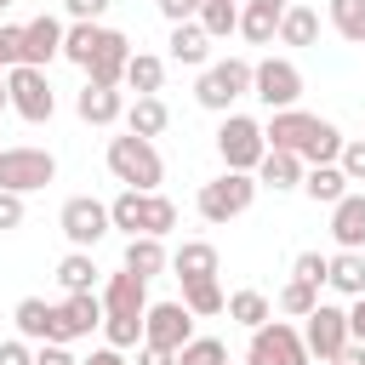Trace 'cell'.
I'll return each instance as SVG.
<instances>
[{"label":"cell","mask_w":365,"mask_h":365,"mask_svg":"<svg viewBox=\"0 0 365 365\" xmlns=\"http://www.w3.org/2000/svg\"><path fill=\"white\" fill-rule=\"evenodd\" d=\"M302 171H308L302 154H291V148H268L262 165H257V182L274 188V194H291V188H302Z\"/></svg>","instance_id":"ac0fdd59"},{"label":"cell","mask_w":365,"mask_h":365,"mask_svg":"<svg viewBox=\"0 0 365 365\" xmlns=\"http://www.w3.org/2000/svg\"><path fill=\"white\" fill-rule=\"evenodd\" d=\"M336 165L348 171V182H365V137H354V143H342V154H336Z\"/></svg>","instance_id":"ee69618b"},{"label":"cell","mask_w":365,"mask_h":365,"mask_svg":"<svg viewBox=\"0 0 365 365\" xmlns=\"http://www.w3.org/2000/svg\"><path fill=\"white\" fill-rule=\"evenodd\" d=\"M348 336L365 342V297H354V308H348Z\"/></svg>","instance_id":"f5cc1de1"},{"label":"cell","mask_w":365,"mask_h":365,"mask_svg":"<svg viewBox=\"0 0 365 365\" xmlns=\"http://www.w3.org/2000/svg\"><path fill=\"white\" fill-rule=\"evenodd\" d=\"M291 11V0H245L240 6V34L251 40V46H268L274 34H279V17Z\"/></svg>","instance_id":"d6986e66"},{"label":"cell","mask_w":365,"mask_h":365,"mask_svg":"<svg viewBox=\"0 0 365 365\" xmlns=\"http://www.w3.org/2000/svg\"><path fill=\"white\" fill-rule=\"evenodd\" d=\"M108 217H114V228L131 240V234H143V188H120L114 200H108Z\"/></svg>","instance_id":"d590c367"},{"label":"cell","mask_w":365,"mask_h":365,"mask_svg":"<svg viewBox=\"0 0 365 365\" xmlns=\"http://www.w3.org/2000/svg\"><path fill=\"white\" fill-rule=\"evenodd\" d=\"M11 108V91H6V74H0V114Z\"/></svg>","instance_id":"11a10c76"},{"label":"cell","mask_w":365,"mask_h":365,"mask_svg":"<svg viewBox=\"0 0 365 365\" xmlns=\"http://www.w3.org/2000/svg\"><path fill=\"white\" fill-rule=\"evenodd\" d=\"M23 63V23H0V74Z\"/></svg>","instance_id":"b9f144b4"},{"label":"cell","mask_w":365,"mask_h":365,"mask_svg":"<svg viewBox=\"0 0 365 365\" xmlns=\"http://www.w3.org/2000/svg\"><path fill=\"white\" fill-rule=\"evenodd\" d=\"M302 342H308V354L325 365L331 354H342L354 336H348V308H336V302H319L314 314H308V325H302Z\"/></svg>","instance_id":"8fae6325"},{"label":"cell","mask_w":365,"mask_h":365,"mask_svg":"<svg viewBox=\"0 0 365 365\" xmlns=\"http://www.w3.org/2000/svg\"><path fill=\"white\" fill-rule=\"evenodd\" d=\"M103 325V297L97 291H68L57 308H51V336L46 342H80Z\"/></svg>","instance_id":"30bf717a"},{"label":"cell","mask_w":365,"mask_h":365,"mask_svg":"<svg viewBox=\"0 0 365 365\" xmlns=\"http://www.w3.org/2000/svg\"><path fill=\"white\" fill-rule=\"evenodd\" d=\"M182 302L194 319H211V314H228V291L217 279H182Z\"/></svg>","instance_id":"f1b7e54d"},{"label":"cell","mask_w":365,"mask_h":365,"mask_svg":"<svg viewBox=\"0 0 365 365\" xmlns=\"http://www.w3.org/2000/svg\"><path fill=\"white\" fill-rule=\"evenodd\" d=\"M228 319L245 325V331H257V325L274 319V302H268L262 291H251V285H245V291H228Z\"/></svg>","instance_id":"4dcf8cb0"},{"label":"cell","mask_w":365,"mask_h":365,"mask_svg":"<svg viewBox=\"0 0 365 365\" xmlns=\"http://www.w3.org/2000/svg\"><path fill=\"white\" fill-rule=\"evenodd\" d=\"M57 285H63V297L68 291H97V262H91V251H68L63 262H57Z\"/></svg>","instance_id":"d6a6232c"},{"label":"cell","mask_w":365,"mask_h":365,"mask_svg":"<svg viewBox=\"0 0 365 365\" xmlns=\"http://www.w3.org/2000/svg\"><path fill=\"white\" fill-rule=\"evenodd\" d=\"M342 143H348V137H342L331 120H319V131H314V143L302 148V160H308V165H331V160L342 154Z\"/></svg>","instance_id":"f35d334b"},{"label":"cell","mask_w":365,"mask_h":365,"mask_svg":"<svg viewBox=\"0 0 365 365\" xmlns=\"http://www.w3.org/2000/svg\"><path fill=\"white\" fill-rule=\"evenodd\" d=\"M302 194L314 200V205H336L342 194H348V171L331 160V165H308L302 171Z\"/></svg>","instance_id":"cb8c5ba5"},{"label":"cell","mask_w":365,"mask_h":365,"mask_svg":"<svg viewBox=\"0 0 365 365\" xmlns=\"http://www.w3.org/2000/svg\"><path fill=\"white\" fill-rule=\"evenodd\" d=\"M314 131H319V114H308V108H274L262 125L268 148H291V154H302L314 143Z\"/></svg>","instance_id":"5bb4252c"},{"label":"cell","mask_w":365,"mask_h":365,"mask_svg":"<svg viewBox=\"0 0 365 365\" xmlns=\"http://www.w3.org/2000/svg\"><path fill=\"white\" fill-rule=\"evenodd\" d=\"M251 97L274 114V108H297V97H302V68L291 63V57H262L257 68H251Z\"/></svg>","instance_id":"ba28073f"},{"label":"cell","mask_w":365,"mask_h":365,"mask_svg":"<svg viewBox=\"0 0 365 365\" xmlns=\"http://www.w3.org/2000/svg\"><path fill=\"white\" fill-rule=\"evenodd\" d=\"M63 34H68V23H57L51 11H40V17H29V23H23V63H34V68H46L51 57H63Z\"/></svg>","instance_id":"9a60e30c"},{"label":"cell","mask_w":365,"mask_h":365,"mask_svg":"<svg viewBox=\"0 0 365 365\" xmlns=\"http://www.w3.org/2000/svg\"><path fill=\"white\" fill-rule=\"evenodd\" d=\"M171 63H182V68H205L211 63V34L200 29V17H188V23H171Z\"/></svg>","instance_id":"ffe728a7"},{"label":"cell","mask_w":365,"mask_h":365,"mask_svg":"<svg viewBox=\"0 0 365 365\" xmlns=\"http://www.w3.org/2000/svg\"><path fill=\"white\" fill-rule=\"evenodd\" d=\"M143 314H148V279L131 274V268L108 274V285H103V319H143Z\"/></svg>","instance_id":"4fadbf2b"},{"label":"cell","mask_w":365,"mask_h":365,"mask_svg":"<svg viewBox=\"0 0 365 365\" xmlns=\"http://www.w3.org/2000/svg\"><path fill=\"white\" fill-rule=\"evenodd\" d=\"M314 308H319V285H308V279H297V274H291V279L279 285V297H274V314H285V319H308Z\"/></svg>","instance_id":"f546056e"},{"label":"cell","mask_w":365,"mask_h":365,"mask_svg":"<svg viewBox=\"0 0 365 365\" xmlns=\"http://www.w3.org/2000/svg\"><path fill=\"white\" fill-rule=\"evenodd\" d=\"M46 182H57V154H51V148H34V143L0 148V188L34 194V188H46Z\"/></svg>","instance_id":"277c9868"},{"label":"cell","mask_w":365,"mask_h":365,"mask_svg":"<svg viewBox=\"0 0 365 365\" xmlns=\"http://www.w3.org/2000/svg\"><path fill=\"white\" fill-rule=\"evenodd\" d=\"M23 194H11V188H0V234H11V228H23Z\"/></svg>","instance_id":"f6af8a7d"},{"label":"cell","mask_w":365,"mask_h":365,"mask_svg":"<svg viewBox=\"0 0 365 365\" xmlns=\"http://www.w3.org/2000/svg\"><path fill=\"white\" fill-rule=\"evenodd\" d=\"M125 86H131L137 97H160V86H165V57H154V51H131V63H125Z\"/></svg>","instance_id":"484cf974"},{"label":"cell","mask_w":365,"mask_h":365,"mask_svg":"<svg viewBox=\"0 0 365 365\" xmlns=\"http://www.w3.org/2000/svg\"><path fill=\"white\" fill-rule=\"evenodd\" d=\"M171 228H177V205H171L160 188H154V194H143V234H160V240H165Z\"/></svg>","instance_id":"74e56055"},{"label":"cell","mask_w":365,"mask_h":365,"mask_svg":"<svg viewBox=\"0 0 365 365\" xmlns=\"http://www.w3.org/2000/svg\"><path fill=\"white\" fill-rule=\"evenodd\" d=\"M125 63H131V40H125L120 29H108V46L91 57L86 80H91V86H125Z\"/></svg>","instance_id":"44dd1931"},{"label":"cell","mask_w":365,"mask_h":365,"mask_svg":"<svg viewBox=\"0 0 365 365\" xmlns=\"http://www.w3.org/2000/svg\"><path fill=\"white\" fill-rule=\"evenodd\" d=\"M194 336V314H188V302L177 297V302H148V314H143V342H160V348H182Z\"/></svg>","instance_id":"7c38bea8"},{"label":"cell","mask_w":365,"mask_h":365,"mask_svg":"<svg viewBox=\"0 0 365 365\" xmlns=\"http://www.w3.org/2000/svg\"><path fill=\"white\" fill-rule=\"evenodd\" d=\"M331 29L354 46H365V0H331Z\"/></svg>","instance_id":"8d00e7d4"},{"label":"cell","mask_w":365,"mask_h":365,"mask_svg":"<svg viewBox=\"0 0 365 365\" xmlns=\"http://www.w3.org/2000/svg\"><path fill=\"white\" fill-rule=\"evenodd\" d=\"M137 365H177V354L160 348V342H143V348H137Z\"/></svg>","instance_id":"f907efd6"},{"label":"cell","mask_w":365,"mask_h":365,"mask_svg":"<svg viewBox=\"0 0 365 365\" xmlns=\"http://www.w3.org/2000/svg\"><path fill=\"white\" fill-rule=\"evenodd\" d=\"M331 240H336V251H365V194L348 188L331 205Z\"/></svg>","instance_id":"2e32d148"},{"label":"cell","mask_w":365,"mask_h":365,"mask_svg":"<svg viewBox=\"0 0 365 365\" xmlns=\"http://www.w3.org/2000/svg\"><path fill=\"white\" fill-rule=\"evenodd\" d=\"M308 342L291 319H268L251 331V348H245V365H308Z\"/></svg>","instance_id":"8992f818"},{"label":"cell","mask_w":365,"mask_h":365,"mask_svg":"<svg viewBox=\"0 0 365 365\" xmlns=\"http://www.w3.org/2000/svg\"><path fill=\"white\" fill-rule=\"evenodd\" d=\"M160 17L165 23H188V17H200V0H160Z\"/></svg>","instance_id":"681fc988"},{"label":"cell","mask_w":365,"mask_h":365,"mask_svg":"<svg viewBox=\"0 0 365 365\" xmlns=\"http://www.w3.org/2000/svg\"><path fill=\"white\" fill-rule=\"evenodd\" d=\"M120 268H131V274L154 279V274H165V268H171V251H165V240H160V234H131V240H125V262H120Z\"/></svg>","instance_id":"7402d4cb"},{"label":"cell","mask_w":365,"mask_h":365,"mask_svg":"<svg viewBox=\"0 0 365 365\" xmlns=\"http://www.w3.org/2000/svg\"><path fill=\"white\" fill-rule=\"evenodd\" d=\"M0 365H34V348H29V336H11V342H0Z\"/></svg>","instance_id":"7dc6e473"},{"label":"cell","mask_w":365,"mask_h":365,"mask_svg":"<svg viewBox=\"0 0 365 365\" xmlns=\"http://www.w3.org/2000/svg\"><path fill=\"white\" fill-rule=\"evenodd\" d=\"M80 365H125V348L103 342V348H91V359H80Z\"/></svg>","instance_id":"816d5d0a"},{"label":"cell","mask_w":365,"mask_h":365,"mask_svg":"<svg viewBox=\"0 0 365 365\" xmlns=\"http://www.w3.org/2000/svg\"><path fill=\"white\" fill-rule=\"evenodd\" d=\"M63 6H68V17H74V23H97L114 0H63Z\"/></svg>","instance_id":"c3c4849f"},{"label":"cell","mask_w":365,"mask_h":365,"mask_svg":"<svg viewBox=\"0 0 365 365\" xmlns=\"http://www.w3.org/2000/svg\"><path fill=\"white\" fill-rule=\"evenodd\" d=\"M34 365H80V359L68 354V342H40L34 348Z\"/></svg>","instance_id":"bcb514c9"},{"label":"cell","mask_w":365,"mask_h":365,"mask_svg":"<svg viewBox=\"0 0 365 365\" xmlns=\"http://www.w3.org/2000/svg\"><path fill=\"white\" fill-rule=\"evenodd\" d=\"M6 6H11V0H0V11H6Z\"/></svg>","instance_id":"9f6ffc18"},{"label":"cell","mask_w":365,"mask_h":365,"mask_svg":"<svg viewBox=\"0 0 365 365\" xmlns=\"http://www.w3.org/2000/svg\"><path fill=\"white\" fill-rule=\"evenodd\" d=\"M325 365H365V342H348L342 354H331Z\"/></svg>","instance_id":"db71d44e"},{"label":"cell","mask_w":365,"mask_h":365,"mask_svg":"<svg viewBox=\"0 0 365 365\" xmlns=\"http://www.w3.org/2000/svg\"><path fill=\"white\" fill-rule=\"evenodd\" d=\"M103 336L114 348H137L143 342V319H103Z\"/></svg>","instance_id":"7bdbcfd3"},{"label":"cell","mask_w":365,"mask_h":365,"mask_svg":"<svg viewBox=\"0 0 365 365\" xmlns=\"http://www.w3.org/2000/svg\"><path fill=\"white\" fill-rule=\"evenodd\" d=\"M57 228L68 234V245H80V251H91L108 228H114V217H108V205L103 200H91V194H74V200H63V211H57Z\"/></svg>","instance_id":"9c48e42d"},{"label":"cell","mask_w":365,"mask_h":365,"mask_svg":"<svg viewBox=\"0 0 365 365\" xmlns=\"http://www.w3.org/2000/svg\"><path fill=\"white\" fill-rule=\"evenodd\" d=\"M74 108H80V120L86 125H114V120H125V97H120V86H80V97H74Z\"/></svg>","instance_id":"e0dca14e"},{"label":"cell","mask_w":365,"mask_h":365,"mask_svg":"<svg viewBox=\"0 0 365 365\" xmlns=\"http://www.w3.org/2000/svg\"><path fill=\"white\" fill-rule=\"evenodd\" d=\"M217 154H222V171H257L262 154H268V137H262V125L251 114H222Z\"/></svg>","instance_id":"5b68a950"},{"label":"cell","mask_w":365,"mask_h":365,"mask_svg":"<svg viewBox=\"0 0 365 365\" xmlns=\"http://www.w3.org/2000/svg\"><path fill=\"white\" fill-rule=\"evenodd\" d=\"M291 274H297V279H308V285H325V274H331V257H319V251H297Z\"/></svg>","instance_id":"60d3db41"},{"label":"cell","mask_w":365,"mask_h":365,"mask_svg":"<svg viewBox=\"0 0 365 365\" xmlns=\"http://www.w3.org/2000/svg\"><path fill=\"white\" fill-rule=\"evenodd\" d=\"M200 29H205L211 40L240 34V6H234V0H200Z\"/></svg>","instance_id":"e575fe53"},{"label":"cell","mask_w":365,"mask_h":365,"mask_svg":"<svg viewBox=\"0 0 365 365\" xmlns=\"http://www.w3.org/2000/svg\"><path fill=\"white\" fill-rule=\"evenodd\" d=\"M319 40V11L314 6H291L279 17V46H314Z\"/></svg>","instance_id":"836d02e7"},{"label":"cell","mask_w":365,"mask_h":365,"mask_svg":"<svg viewBox=\"0 0 365 365\" xmlns=\"http://www.w3.org/2000/svg\"><path fill=\"white\" fill-rule=\"evenodd\" d=\"M171 268H177V279H217V245L211 240H182L171 251Z\"/></svg>","instance_id":"603a6c76"},{"label":"cell","mask_w":365,"mask_h":365,"mask_svg":"<svg viewBox=\"0 0 365 365\" xmlns=\"http://www.w3.org/2000/svg\"><path fill=\"white\" fill-rule=\"evenodd\" d=\"M6 91H11V114H23L29 125H46V120L57 114L51 80H46V68H34V63H17V68H6Z\"/></svg>","instance_id":"52a82bcc"},{"label":"cell","mask_w":365,"mask_h":365,"mask_svg":"<svg viewBox=\"0 0 365 365\" xmlns=\"http://www.w3.org/2000/svg\"><path fill=\"white\" fill-rule=\"evenodd\" d=\"M103 46H108V29L103 23H68V34H63V57L80 63V68H91V57Z\"/></svg>","instance_id":"d4e9b609"},{"label":"cell","mask_w":365,"mask_h":365,"mask_svg":"<svg viewBox=\"0 0 365 365\" xmlns=\"http://www.w3.org/2000/svg\"><path fill=\"white\" fill-rule=\"evenodd\" d=\"M177 365H228V348L217 336H188L177 348Z\"/></svg>","instance_id":"ab89813d"},{"label":"cell","mask_w":365,"mask_h":365,"mask_svg":"<svg viewBox=\"0 0 365 365\" xmlns=\"http://www.w3.org/2000/svg\"><path fill=\"white\" fill-rule=\"evenodd\" d=\"M257 171H222V177H211V182H200V194H194V205H200V217L205 222H234V217H245L251 211V200H257Z\"/></svg>","instance_id":"7a4b0ae2"},{"label":"cell","mask_w":365,"mask_h":365,"mask_svg":"<svg viewBox=\"0 0 365 365\" xmlns=\"http://www.w3.org/2000/svg\"><path fill=\"white\" fill-rule=\"evenodd\" d=\"M165 125H171V108H165L160 97H137V103L125 108V131H131V137H148V143H154Z\"/></svg>","instance_id":"4316f807"},{"label":"cell","mask_w":365,"mask_h":365,"mask_svg":"<svg viewBox=\"0 0 365 365\" xmlns=\"http://www.w3.org/2000/svg\"><path fill=\"white\" fill-rule=\"evenodd\" d=\"M251 68L245 57H222V63H205L200 68V86H194V103L211 108V114H228L240 97H251Z\"/></svg>","instance_id":"3957f363"},{"label":"cell","mask_w":365,"mask_h":365,"mask_svg":"<svg viewBox=\"0 0 365 365\" xmlns=\"http://www.w3.org/2000/svg\"><path fill=\"white\" fill-rule=\"evenodd\" d=\"M325 285H331V291H342V297H365V251H336V257H331Z\"/></svg>","instance_id":"83f0119b"},{"label":"cell","mask_w":365,"mask_h":365,"mask_svg":"<svg viewBox=\"0 0 365 365\" xmlns=\"http://www.w3.org/2000/svg\"><path fill=\"white\" fill-rule=\"evenodd\" d=\"M51 308H57V302H46V297H23V302L11 308V319H17V336H29V342H46V336H51Z\"/></svg>","instance_id":"1f68e13d"},{"label":"cell","mask_w":365,"mask_h":365,"mask_svg":"<svg viewBox=\"0 0 365 365\" xmlns=\"http://www.w3.org/2000/svg\"><path fill=\"white\" fill-rule=\"evenodd\" d=\"M108 171H114V182L154 194L160 177H165V160H160V148L148 137H131L125 131V137H108Z\"/></svg>","instance_id":"6da1fadb"}]
</instances>
